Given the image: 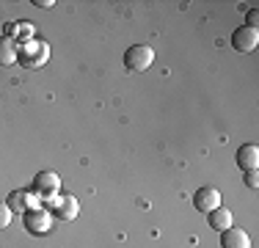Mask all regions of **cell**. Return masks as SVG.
<instances>
[{
    "label": "cell",
    "mask_w": 259,
    "mask_h": 248,
    "mask_svg": "<svg viewBox=\"0 0 259 248\" xmlns=\"http://www.w3.org/2000/svg\"><path fill=\"white\" fill-rule=\"evenodd\" d=\"M50 61V45L47 42H25L20 45L17 53V64H22V69H41Z\"/></svg>",
    "instance_id": "1"
},
{
    "label": "cell",
    "mask_w": 259,
    "mask_h": 248,
    "mask_svg": "<svg viewBox=\"0 0 259 248\" xmlns=\"http://www.w3.org/2000/svg\"><path fill=\"white\" fill-rule=\"evenodd\" d=\"M152 64H155V50L146 45H133L124 53V66L130 72H146Z\"/></svg>",
    "instance_id": "2"
},
{
    "label": "cell",
    "mask_w": 259,
    "mask_h": 248,
    "mask_svg": "<svg viewBox=\"0 0 259 248\" xmlns=\"http://www.w3.org/2000/svg\"><path fill=\"white\" fill-rule=\"evenodd\" d=\"M22 223H25V229L30 234H47L53 226V215L47 207H33L22 215Z\"/></svg>",
    "instance_id": "3"
},
{
    "label": "cell",
    "mask_w": 259,
    "mask_h": 248,
    "mask_svg": "<svg viewBox=\"0 0 259 248\" xmlns=\"http://www.w3.org/2000/svg\"><path fill=\"white\" fill-rule=\"evenodd\" d=\"M256 45H259V30L256 28L240 25L232 33V47L237 50V53H251V50H256Z\"/></svg>",
    "instance_id": "4"
},
{
    "label": "cell",
    "mask_w": 259,
    "mask_h": 248,
    "mask_svg": "<svg viewBox=\"0 0 259 248\" xmlns=\"http://www.w3.org/2000/svg\"><path fill=\"white\" fill-rule=\"evenodd\" d=\"M33 190L39 198H47V196H55L61 190V179L55 171H39L33 177Z\"/></svg>",
    "instance_id": "5"
},
{
    "label": "cell",
    "mask_w": 259,
    "mask_h": 248,
    "mask_svg": "<svg viewBox=\"0 0 259 248\" xmlns=\"http://www.w3.org/2000/svg\"><path fill=\"white\" fill-rule=\"evenodd\" d=\"M193 207L199 213H212L215 207H221V193L215 188H199L193 196Z\"/></svg>",
    "instance_id": "6"
},
{
    "label": "cell",
    "mask_w": 259,
    "mask_h": 248,
    "mask_svg": "<svg viewBox=\"0 0 259 248\" xmlns=\"http://www.w3.org/2000/svg\"><path fill=\"white\" fill-rule=\"evenodd\" d=\"M221 248H251V237L237 226H229L221 232Z\"/></svg>",
    "instance_id": "7"
},
{
    "label": "cell",
    "mask_w": 259,
    "mask_h": 248,
    "mask_svg": "<svg viewBox=\"0 0 259 248\" xmlns=\"http://www.w3.org/2000/svg\"><path fill=\"white\" fill-rule=\"evenodd\" d=\"M6 204L11 207V213H22V215H25L28 210L39 207V198L30 196V193H25V190H14V193L9 196V201H6Z\"/></svg>",
    "instance_id": "8"
},
{
    "label": "cell",
    "mask_w": 259,
    "mask_h": 248,
    "mask_svg": "<svg viewBox=\"0 0 259 248\" xmlns=\"http://www.w3.org/2000/svg\"><path fill=\"white\" fill-rule=\"evenodd\" d=\"M77 213H80V204H77V198L72 193L61 196V201L55 204V215H58L61 221H75Z\"/></svg>",
    "instance_id": "9"
},
{
    "label": "cell",
    "mask_w": 259,
    "mask_h": 248,
    "mask_svg": "<svg viewBox=\"0 0 259 248\" xmlns=\"http://www.w3.org/2000/svg\"><path fill=\"white\" fill-rule=\"evenodd\" d=\"M237 166L243 171H251V169H259V146L254 144H245L237 149Z\"/></svg>",
    "instance_id": "10"
},
{
    "label": "cell",
    "mask_w": 259,
    "mask_h": 248,
    "mask_svg": "<svg viewBox=\"0 0 259 248\" xmlns=\"http://www.w3.org/2000/svg\"><path fill=\"white\" fill-rule=\"evenodd\" d=\"M207 218H209V226L215 229V232H226V229L232 226V210L229 207H224V204H221V207H215L212 213H207Z\"/></svg>",
    "instance_id": "11"
},
{
    "label": "cell",
    "mask_w": 259,
    "mask_h": 248,
    "mask_svg": "<svg viewBox=\"0 0 259 248\" xmlns=\"http://www.w3.org/2000/svg\"><path fill=\"white\" fill-rule=\"evenodd\" d=\"M17 53H20V45L14 39H0V66H11L17 64Z\"/></svg>",
    "instance_id": "12"
},
{
    "label": "cell",
    "mask_w": 259,
    "mask_h": 248,
    "mask_svg": "<svg viewBox=\"0 0 259 248\" xmlns=\"http://www.w3.org/2000/svg\"><path fill=\"white\" fill-rule=\"evenodd\" d=\"M33 22H17V36L22 39V45L25 42H33Z\"/></svg>",
    "instance_id": "13"
},
{
    "label": "cell",
    "mask_w": 259,
    "mask_h": 248,
    "mask_svg": "<svg viewBox=\"0 0 259 248\" xmlns=\"http://www.w3.org/2000/svg\"><path fill=\"white\" fill-rule=\"evenodd\" d=\"M11 215H14V213H11V207L3 201V204H0V229H6L11 223Z\"/></svg>",
    "instance_id": "14"
},
{
    "label": "cell",
    "mask_w": 259,
    "mask_h": 248,
    "mask_svg": "<svg viewBox=\"0 0 259 248\" xmlns=\"http://www.w3.org/2000/svg\"><path fill=\"white\" fill-rule=\"evenodd\" d=\"M245 185H248V188H259V174H256V169L245 171Z\"/></svg>",
    "instance_id": "15"
},
{
    "label": "cell",
    "mask_w": 259,
    "mask_h": 248,
    "mask_svg": "<svg viewBox=\"0 0 259 248\" xmlns=\"http://www.w3.org/2000/svg\"><path fill=\"white\" fill-rule=\"evenodd\" d=\"M256 25H259V11L251 9L248 11V28H256Z\"/></svg>",
    "instance_id": "16"
},
{
    "label": "cell",
    "mask_w": 259,
    "mask_h": 248,
    "mask_svg": "<svg viewBox=\"0 0 259 248\" xmlns=\"http://www.w3.org/2000/svg\"><path fill=\"white\" fill-rule=\"evenodd\" d=\"M17 36V22H9L6 25V39H14Z\"/></svg>",
    "instance_id": "17"
},
{
    "label": "cell",
    "mask_w": 259,
    "mask_h": 248,
    "mask_svg": "<svg viewBox=\"0 0 259 248\" xmlns=\"http://www.w3.org/2000/svg\"><path fill=\"white\" fill-rule=\"evenodd\" d=\"M36 6H41V9H53L55 6V0H33Z\"/></svg>",
    "instance_id": "18"
}]
</instances>
